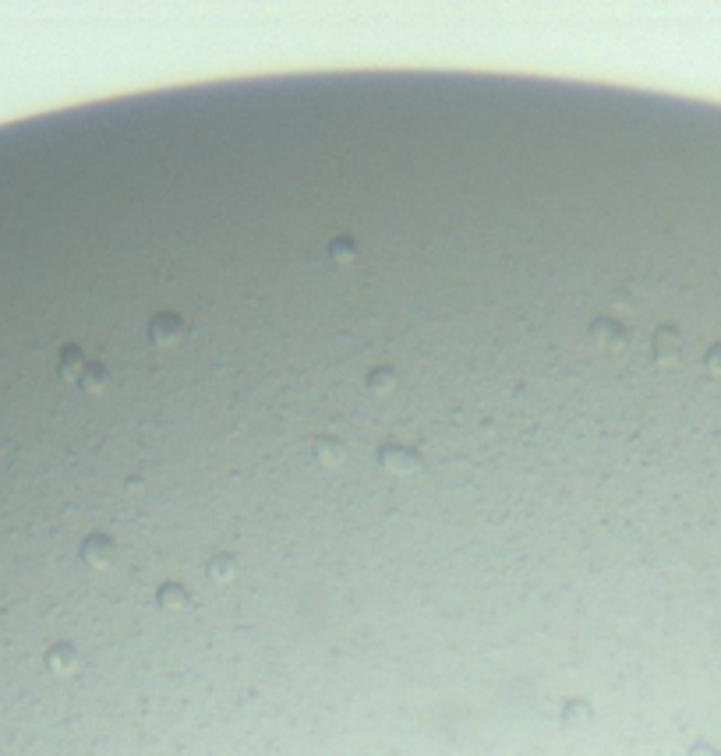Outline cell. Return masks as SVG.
<instances>
[{
    "instance_id": "cell-1",
    "label": "cell",
    "mask_w": 721,
    "mask_h": 756,
    "mask_svg": "<svg viewBox=\"0 0 721 756\" xmlns=\"http://www.w3.org/2000/svg\"><path fill=\"white\" fill-rule=\"evenodd\" d=\"M149 336H153L156 346H173V343L184 336V322H180L177 314H160L156 322H153V329H149Z\"/></svg>"
},
{
    "instance_id": "cell-2",
    "label": "cell",
    "mask_w": 721,
    "mask_h": 756,
    "mask_svg": "<svg viewBox=\"0 0 721 756\" xmlns=\"http://www.w3.org/2000/svg\"><path fill=\"white\" fill-rule=\"evenodd\" d=\"M382 463H386L389 470H396V473H410V470L417 467V456L407 453V449H400V446H389V449H382Z\"/></svg>"
},
{
    "instance_id": "cell-3",
    "label": "cell",
    "mask_w": 721,
    "mask_h": 756,
    "mask_svg": "<svg viewBox=\"0 0 721 756\" xmlns=\"http://www.w3.org/2000/svg\"><path fill=\"white\" fill-rule=\"evenodd\" d=\"M591 333H594L597 343H604L609 350H622V346H626V333H622L619 326H612V322H594Z\"/></svg>"
},
{
    "instance_id": "cell-4",
    "label": "cell",
    "mask_w": 721,
    "mask_h": 756,
    "mask_svg": "<svg viewBox=\"0 0 721 756\" xmlns=\"http://www.w3.org/2000/svg\"><path fill=\"white\" fill-rule=\"evenodd\" d=\"M82 371H85V357H82V350L67 346V350L60 353V375H64V378H82Z\"/></svg>"
},
{
    "instance_id": "cell-5",
    "label": "cell",
    "mask_w": 721,
    "mask_h": 756,
    "mask_svg": "<svg viewBox=\"0 0 721 756\" xmlns=\"http://www.w3.org/2000/svg\"><path fill=\"white\" fill-rule=\"evenodd\" d=\"M315 456L322 460V463H329V467H336V463H343V446H339L336 439H319L315 442Z\"/></svg>"
},
{
    "instance_id": "cell-6",
    "label": "cell",
    "mask_w": 721,
    "mask_h": 756,
    "mask_svg": "<svg viewBox=\"0 0 721 756\" xmlns=\"http://www.w3.org/2000/svg\"><path fill=\"white\" fill-rule=\"evenodd\" d=\"M654 350H658L661 361H675V353H679V336H675L672 329H661L658 339H654Z\"/></svg>"
},
{
    "instance_id": "cell-7",
    "label": "cell",
    "mask_w": 721,
    "mask_h": 756,
    "mask_svg": "<svg viewBox=\"0 0 721 756\" xmlns=\"http://www.w3.org/2000/svg\"><path fill=\"white\" fill-rule=\"evenodd\" d=\"M110 555H113V544L103 541V537H92V541L85 544V559H92V562H106Z\"/></svg>"
},
{
    "instance_id": "cell-8",
    "label": "cell",
    "mask_w": 721,
    "mask_h": 756,
    "mask_svg": "<svg viewBox=\"0 0 721 756\" xmlns=\"http://www.w3.org/2000/svg\"><path fill=\"white\" fill-rule=\"evenodd\" d=\"M78 382H82L85 389H92V392H96V389H103V382H106V371H103L99 364H92V368H85V371H82V378H78Z\"/></svg>"
},
{
    "instance_id": "cell-9",
    "label": "cell",
    "mask_w": 721,
    "mask_h": 756,
    "mask_svg": "<svg viewBox=\"0 0 721 756\" xmlns=\"http://www.w3.org/2000/svg\"><path fill=\"white\" fill-rule=\"evenodd\" d=\"M329 251H332V258H339V262H350V258H354V244L347 241V237H339V241H332V248H329Z\"/></svg>"
},
{
    "instance_id": "cell-10",
    "label": "cell",
    "mask_w": 721,
    "mask_h": 756,
    "mask_svg": "<svg viewBox=\"0 0 721 756\" xmlns=\"http://www.w3.org/2000/svg\"><path fill=\"white\" fill-rule=\"evenodd\" d=\"M371 389H378V392L393 389V375H389V371H375V375H371Z\"/></svg>"
},
{
    "instance_id": "cell-11",
    "label": "cell",
    "mask_w": 721,
    "mask_h": 756,
    "mask_svg": "<svg viewBox=\"0 0 721 756\" xmlns=\"http://www.w3.org/2000/svg\"><path fill=\"white\" fill-rule=\"evenodd\" d=\"M707 368H721V346H714V350L707 353Z\"/></svg>"
}]
</instances>
